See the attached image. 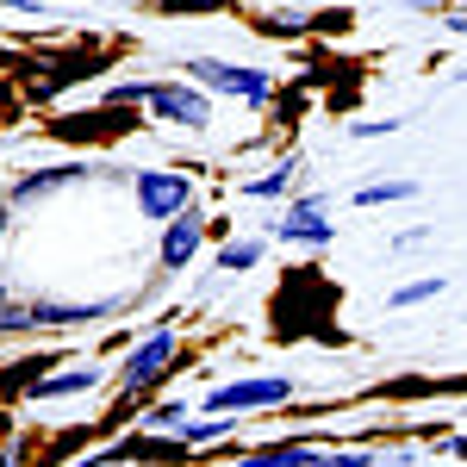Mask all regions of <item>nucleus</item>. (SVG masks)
I'll list each match as a JSON object with an SVG mask.
<instances>
[{"label":"nucleus","instance_id":"obj_1","mask_svg":"<svg viewBox=\"0 0 467 467\" xmlns=\"http://www.w3.org/2000/svg\"><path fill=\"white\" fill-rule=\"evenodd\" d=\"M299 393L287 374H250V380H231V387H213L206 393V411L213 418H237V411H275Z\"/></svg>","mask_w":467,"mask_h":467},{"label":"nucleus","instance_id":"obj_2","mask_svg":"<svg viewBox=\"0 0 467 467\" xmlns=\"http://www.w3.org/2000/svg\"><path fill=\"white\" fill-rule=\"evenodd\" d=\"M175 361H181V337L169 330V324H156L144 343L119 361V393H144V387H156V380H169Z\"/></svg>","mask_w":467,"mask_h":467},{"label":"nucleus","instance_id":"obj_3","mask_svg":"<svg viewBox=\"0 0 467 467\" xmlns=\"http://www.w3.org/2000/svg\"><path fill=\"white\" fill-rule=\"evenodd\" d=\"M193 88H218L231 100H250V107H268L275 100V75L268 69H244V63H218V57H193L187 63Z\"/></svg>","mask_w":467,"mask_h":467},{"label":"nucleus","instance_id":"obj_4","mask_svg":"<svg viewBox=\"0 0 467 467\" xmlns=\"http://www.w3.org/2000/svg\"><path fill=\"white\" fill-rule=\"evenodd\" d=\"M131 193H138V213L156 218V224H169L193 206V175H181V169H144V175L131 181Z\"/></svg>","mask_w":467,"mask_h":467},{"label":"nucleus","instance_id":"obj_5","mask_svg":"<svg viewBox=\"0 0 467 467\" xmlns=\"http://www.w3.org/2000/svg\"><path fill=\"white\" fill-rule=\"evenodd\" d=\"M150 112L162 125H181V131H206L213 125V100L193 81H150Z\"/></svg>","mask_w":467,"mask_h":467},{"label":"nucleus","instance_id":"obj_6","mask_svg":"<svg viewBox=\"0 0 467 467\" xmlns=\"http://www.w3.org/2000/svg\"><path fill=\"white\" fill-rule=\"evenodd\" d=\"M275 237H281V244H306V250H324V244H330V206H324V200H293L287 218L275 224Z\"/></svg>","mask_w":467,"mask_h":467},{"label":"nucleus","instance_id":"obj_7","mask_svg":"<svg viewBox=\"0 0 467 467\" xmlns=\"http://www.w3.org/2000/svg\"><path fill=\"white\" fill-rule=\"evenodd\" d=\"M200 244H206V213H193V206H187L181 218L162 224V268H169V275L187 268V262L200 255Z\"/></svg>","mask_w":467,"mask_h":467},{"label":"nucleus","instance_id":"obj_8","mask_svg":"<svg viewBox=\"0 0 467 467\" xmlns=\"http://www.w3.org/2000/svg\"><path fill=\"white\" fill-rule=\"evenodd\" d=\"M75 181H88V162H57V169L19 175L13 187H6V206H37L44 193H57V187H75Z\"/></svg>","mask_w":467,"mask_h":467},{"label":"nucleus","instance_id":"obj_9","mask_svg":"<svg viewBox=\"0 0 467 467\" xmlns=\"http://www.w3.org/2000/svg\"><path fill=\"white\" fill-rule=\"evenodd\" d=\"M32 312V324H88V318H107V312H119V299H37V306H26Z\"/></svg>","mask_w":467,"mask_h":467},{"label":"nucleus","instance_id":"obj_10","mask_svg":"<svg viewBox=\"0 0 467 467\" xmlns=\"http://www.w3.org/2000/svg\"><path fill=\"white\" fill-rule=\"evenodd\" d=\"M318 449V436H287V442H268V449H255V455H244L237 467H299L306 455Z\"/></svg>","mask_w":467,"mask_h":467},{"label":"nucleus","instance_id":"obj_11","mask_svg":"<svg viewBox=\"0 0 467 467\" xmlns=\"http://www.w3.org/2000/svg\"><path fill=\"white\" fill-rule=\"evenodd\" d=\"M107 374L94 368V361H81V368H69V374H50V380H37L32 399H63V393H94Z\"/></svg>","mask_w":467,"mask_h":467},{"label":"nucleus","instance_id":"obj_12","mask_svg":"<svg viewBox=\"0 0 467 467\" xmlns=\"http://www.w3.org/2000/svg\"><path fill=\"white\" fill-rule=\"evenodd\" d=\"M418 193V181L411 175H399V181H361L356 187V206L368 213V206H399V200H411Z\"/></svg>","mask_w":467,"mask_h":467},{"label":"nucleus","instance_id":"obj_13","mask_svg":"<svg viewBox=\"0 0 467 467\" xmlns=\"http://www.w3.org/2000/svg\"><path fill=\"white\" fill-rule=\"evenodd\" d=\"M293 169H299V162H275L268 175H250V181H244V193H250V200H281V193L293 187Z\"/></svg>","mask_w":467,"mask_h":467},{"label":"nucleus","instance_id":"obj_14","mask_svg":"<svg viewBox=\"0 0 467 467\" xmlns=\"http://www.w3.org/2000/svg\"><path fill=\"white\" fill-rule=\"evenodd\" d=\"M231 431H237V418H200V424H181L175 442H187V449H206V442H224Z\"/></svg>","mask_w":467,"mask_h":467},{"label":"nucleus","instance_id":"obj_15","mask_svg":"<svg viewBox=\"0 0 467 467\" xmlns=\"http://www.w3.org/2000/svg\"><path fill=\"white\" fill-rule=\"evenodd\" d=\"M138 424H144L150 436H175L181 424H187V405H181V399H169V405H150V411L138 418Z\"/></svg>","mask_w":467,"mask_h":467},{"label":"nucleus","instance_id":"obj_16","mask_svg":"<svg viewBox=\"0 0 467 467\" xmlns=\"http://www.w3.org/2000/svg\"><path fill=\"white\" fill-rule=\"evenodd\" d=\"M442 293V275H424V281H405V287H393V312H411V306H424V299H436Z\"/></svg>","mask_w":467,"mask_h":467},{"label":"nucleus","instance_id":"obj_17","mask_svg":"<svg viewBox=\"0 0 467 467\" xmlns=\"http://www.w3.org/2000/svg\"><path fill=\"white\" fill-rule=\"evenodd\" d=\"M255 262H262V244H255V237H237V244L218 250V268H231V275H244V268H255Z\"/></svg>","mask_w":467,"mask_h":467},{"label":"nucleus","instance_id":"obj_18","mask_svg":"<svg viewBox=\"0 0 467 467\" xmlns=\"http://www.w3.org/2000/svg\"><path fill=\"white\" fill-rule=\"evenodd\" d=\"M299 467H374V455H361V449H343V455H324V449H312Z\"/></svg>","mask_w":467,"mask_h":467},{"label":"nucleus","instance_id":"obj_19","mask_svg":"<svg viewBox=\"0 0 467 467\" xmlns=\"http://www.w3.org/2000/svg\"><path fill=\"white\" fill-rule=\"evenodd\" d=\"M399 131V119H356L349 125V138H393Z\"/></svg>","mask_w":467,"mask_h":467},{"label":"nucleus","instance_id":"obj_20","mask_svg":"<svg viewBox=\"0 0 467 467\" xmlns=\"http://www.w3.org/2000/svg\"><path fill=\"white\" fill-rule=\"evenodd\" d=\"M306 13H262V32H299Z\"/></svg>","mask_w":467,"mask_h":467},{"label":"nucleus","instance_id":"obj_21","mask_svg":"<svg viewBox=\"0 0 467 467\" xmlns=\"http://www.w3.org/2000/svg\"><path fill=\"white\" fill-rule=\"evenodd\" d=\"M387 6H405V13H449L455 0H387Z\"/></svg>","mask_w":467,"mask_h":467},{"label":"nucleus","instance_id":"obj_22","mask_svg":"<svg viewBox=\"0 0 467 467\" xmlns=\"http://www.w3.org/2000/svg\"><path fill=\"white\" fill-rule=\"evenodd\" d=\"M162 6H169V13H213L218 0H162Z\"/></svg>","mask_w":467,"mask_h":467},{"label":"nucleus","instance_id":"obj_23","mask_svg":"<svg viewBox=\"0 0 467 467\" xmlns=\"http://www.w3.org/2000/svg\"><path fill=\"white\" fill-rule=\"evenodd\" d=\"M442 26H449V32H455V37H467V6H455V13H449Z\"/></svg>","mask_w":467,"mask_h":467},{"label":"nucleus","instance_id":"obj_24","mask_svg":"<svg viewBox=\"0 0 467 467\" xmlns=\"http://www.w3.org/2000/svg\"><path fill=\"white\" fill-rule=\"evenodd\" d=\"M6 213H13V206H6V200H0V244H6V224H13V218H6Z\"/></svg>","mask_w":467,"mask_h":467},{"label":"nucleus","instance_id":"obj_25","mask_svg":"<svg viewBox=\"0 0 467 467\" xmlns=\"http://www.w3.org/2000/svg\"><path fill=\"white\" fill-rule=\"evenodd\" d=\"M455 462H462V467H467V436H455Z\"/></svg>","mask_w":467,"mask_h":467},{"label":"nucleus","instance_id":"obj_26","mask_svg":"<svg viewBox=\"0 0 467 467\" xmlns=\"http://www.w3.org/2000/svg\"><path fill=\"white\" fill-rule=\"evenodd\" d=\"M0 312H6V287H0Z\"/></svg>","mask_w":467,"mask_h":467},{"label":"nucleus","instance_id":"obj_27","mask_svg":"<svg viewBox=\"0 0 467 467\" xmlns=\"http://www.w3.org/2000/svg\"><path fill=\"white\" fill-rule=\"evenodd\" d=\"M88 467H94V462H88Z\"/></svg>","mask_w":467,"mask_h":467}]
</instances>
